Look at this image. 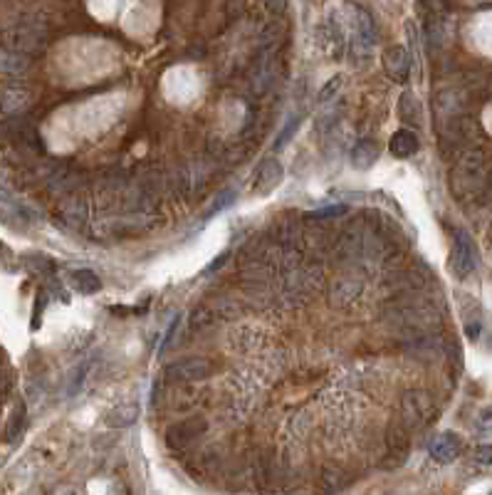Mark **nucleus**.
<instances>
[{
  "label": "nucleus",
  "instance_id": "f257e3e1",
  "mask_svg": "<svg viewBox=\"0 0 492 495\" xmlns=\"http://www.w3.org/2000/svg\"><path fill=\"white\" fill-rule=\"evenodd\" d=\"M386 322L404 329V332H411V334H416V337H421V334H428L440 327V314H438V309L430 302H425V300H411V302L399 300V302L386 309Z\"/></svg>",
  "mask_w": 492,
  "mask_h": 495
},
{
  "label": "nucleus",
  "instance_id": "f03ea898",
  "mask_svg": "<svg viewBox=\"0 0 492 495\" xmlns=\"http://www.w3.org/2000/svg\"><path fill=\"white\" fill-rule=\"evenodd\" d=\"M450 186L458 198H473L485 186V161L480 152H468L450 173Z\"/></svg>",
  "mask_w": 492,
  "mask_h": 495
},
{
  "label": "nucleus",
  "instance_id": "7ed1b4c3",
  "mask_svg": "<svg viewBox=\"0 0 492 495\" xmlns=\"http://www.w3.org/2000/svg\"><path fill=\"white\" fill-rule=\"evenodd\" d=\"M5 50H13V52H20V55H40L45 47H47V35L40 25H33V23H18V25H10L8 30L3 33L0 38Z\"/></svg>",
  "mask_w": 492,
  "mask_h": 495
},
{
  "label": "nucleus",
  "instance_id": "20e7f679",
  "mask_svg": "<svg viewBox=\"0 0 492 495\" xmlns=\"http://www.w3.org/2000/svg\"><path fill=\"white\" fill-rule=\"evenodd\" d=\"M401 421L404 428H425L435 416V404L430 399V394L421 392V389H411L401 399Z\"/></svg>",
  "mask_w": 492,
  "mask_h": 495
},
{
  "label": "nucleus",
  "instance_id": "39448f33",
  "mask_svg": "<svg viewBox=\"0 0 492 495\" xmlns=\"http://www.w3.org/2000/svg\"><path fill=\"white\" fill-rule=\"evenodd\" d=\"M346 13H349V23H351V33H354V45H356V55L359 57H369L376 47V23L371 18V13L366 8L356 3L346 5Z\"/></svg>",
  "mask_w": 492,
  "mask_h": 495
},
{
  "label": "nucleus",
  "instance_id": "423d86ee",
  "mask_svg": "<svg viewBox=\"0 0 492 495\" xmlns=\"http://www.w3.org/2000/svg\"><path fill=\"white\" fill-rule=\"evenodd\" d=\"M215 374V364L208 357H188L166 367V379L171 382H203Z\"/></svg>",
  "mask_w": 492,
  "mask_h": 495
},
{
  "label": "nucleus",
  "instance_id": "0eeeda50",
  "mask_svg": "<svg viewBox=\"0 0 492 495\" xmlns=\"http://www.w3.org/2000/svg\"><path fill=\"white\" fill-rule=\"evenodd\" d=\"M361 290H364V278L359 273H354V270H349V273H341L331 280L327 297L334 307H349L361 295Z\"/></svg>",
  "mask_w": 492,
  "mask_h": 495
},
{
  "label": "nucleus",
  "instance_id": "6e6552de",
  "mask_svg": "<svg viewBox=\"0 0 492 495\" xmlns=\"http://www.w3.org/2000/svg\"><path fill=\"white\" fill-rule=\"evenodd\" d=\"M478 265V250H475L473 238L465 231H458L455 236V246H453V255H450V268L458 278H468L470 273Z\"/></svg>",
  "mask_w": 492,
  "mask_h": 495
},
{
  "label": "nucleus",
  "instance_id": "1a4fd4ad",
  "mask_svg": "<svg viewBox=\"0 0 492 495\" xmlns=\"http://www.w3.org/2000/svg\"><path fill=\"white\" fill-rule=\"evenodd\" d=\"M35 102V92L25 84H8L0 87V114L3 117H18L28 112Z\"/></svg>",
  "mask_w": 492,
  "mask_h": 495
},
{
  "label": "nucleus",
  "instance_id": "9d476101",
  "mask_svg": "<svg viewBox=\"0 0 492 495\" xmlns=\"http://www.w3.org/2000/svg\"><path fill=\"white\" fill-rule=\"evenodd\" d=\"M205 431V421L200 416H190L183 421L173 423V426L166 431V443L171 448H188L195 438H200Z\"/></svg>",
  "mask_w": 492,
  "mask_h": 495
},
{
  "label": "nucleus",
  "instance_id": "9b49d317",
  "mask_svg": "<svg viewBox=\"0 0 492 495\" xmlns=\"http://www.w3.org/2000/svg\"><path fill=\"white\" fill-rule=\"evenodd\" d=\"M384 69L394 82L406 84L411 77V55L406 47L401 45H394L384 52Z\"/></svg>",
  "mask_w": 492,
  "mask_h": 495
},
{
  "label": "nucleus",
  "instance_id": "f8f14e48",
  "mask_svg": "<svg viewBox=\"0 0 492 495\" xmlns=\"http://www.w3.org/2000/svg\"><path fill=\"white\" fill-rule=\"evenodd\" d=\"M87 216H89L87 201L74 196V198L62 201V206H59V211H57V223L67 228V231H82L84 223H87Z\"/></svg>",
  "mask_w": 492,
  "mask_h": 495
},
{
  "label": "nucleus",
  "instance_id": "ddd939ff",
  "mask_svg": "<svg viewBox=\"0 0 492 495\" xmlns=\"http://www.w3.org/2000/svg\"><path fill=\"white\" fill-rule=\"evenodd\" d=\"M275 77H278V62L273 59V52H263V59L250 72V87L258 97H263L275 84Z\"/></svg>",
  "mask_w": 492,
  "mask_h": 495
},
{
  "label": "nucleus",
  "instance_id": "4468645a",
  "mask_svg": "<svg viewBox=\"0 0 492 495\" xmlns=\"http://www.w3.org/2000/svg\"><path fill=\"white\" fill-rule=\"evenodd\" d=\"M428 451H430V458H433V461L450 463V461H455L460 453V438L455 436L453 431H443L430 441Z\"/></svg>",
  "mask_w": 492,
  "mask_h": 495
},
{
  "label": "nucleus",
  "instance_id": "2eb2a0df",
  "mask_svg": "<svg viewBox=\"0 0 492 495\" xmlns=\"http://www.w3.org/2000/svg\"><path fill=\"white\" fill-rule=\"evenodd\" d=\"M282 176H285L282 164H280L278 159H265L263 166H260V171H258L255 191L263 193V196H268V193H273L275 188H278L280 183H282Z\"/></svg>",
  "mask_w": 492,
  "mask_h": 495
},
{
  "label": "nucleus",
  "instance_id": "dca6fc26",
  "mask_svg": "<svg viewBox=\"0 0 492 495\" xmlns=\"http://www.w3.org/2000/svg\"><path fill=\"white\" fill-rule=\"evenodd\" d=\"M418 147H421L418 137H416L411 129H399L389 142V152L394 154L396 159H411L418 152Z\"/></svg>",
  "mask_w": 492,
  "mask_h": 495
},
{
  "label": "nucleus",
  "instance_id": "f3484780",
  "mask_svg": "<svg viewBox=\"0 0 492 495\" xmlns=\"http://www.w3.org/2000/svg\"><path fill=\"white\" fill-rule=\"evenodd\" d=\"M379 161V144L374 139H361L356 142V147L351 149V164L356 169H371Z\"/></svg>",
  "mask_w": 492,
  "mask_h": 495
},
{
  "label": "nucleus",
  "instance_id": "a211bd4d",
  "mask_svg": "<svg viewBox=\"0 0 492 495\" xmlns=\"http://www.w3.org/2000/svg\"><path fill=\"white\" fill-rule=\"evenodd\" d=\"M33 67V57L30 55H20L13 50H0V74H25Z\"/></svg>",
  "mask_w": 492,
  "mask_h": 495
},
{
  "label": "nucleus",
  "instance_id": "6ab92c4d",
  "mask_svg": "<svg viewBox=\"0 0 492 495\" xmlns=\"http://www.w3.org/2000/svg\"><path fill=\"white\" fill-rule=\"evenodd\" d=\"M218 312H215V307L210 302L200 305V307L193 309V314H190L188 324H190V332H205V329L215 327L218 324Z\"/></svg>",
  "mask_w": 492,
  "mask_h": 495
},
{
  "label": "nucleus",
  "instance_id": "aec40b11",
  "mask_svg": "<svg viewBox=\"0 0 492 495\" xmlns=\"http://www.w3.org/2000/svg\"><path fill=\"white\" fill-rule=\"evenodd\" d=\"M137 419H139V406H137V404H122V406L112 409V411L107 414V426L127 428V426H132Z\"/></svg>",
  "mask_w": 492,
  "mask_h": 495
},
{
  "label": "nucleus",
  "instance_id": "412c9836",
  "mask_svg": "<svg viewBox=\"0 0 492 495\" xmlns=\"http://www.w3.org/2000/svg\"><path fill=\"white\" fill-rule=\"evenodd\" d=\"M69 283H72V288L77 290L79 295H94L102 290V280H99L97 273H92V270H74Z\"/></svg>",
  "mask_w": 492,
  "mask_h": 495
},
{
  "label": "nucleus",
  "instance_id": "4be33fe9",
  "mask_svg": "<svg viewBox=\"0 0 492 495\" xmlns=\"http://www.w3.org/2000/svg\"><path fill=\"white\" fill-rule=\"evenodd\" d=\"M47 186L52 193H69L79 186V173H74L72 169H62L47 178Z\"/></svg>",
  "mask_w": 492,
  "mask_h": 495
},
{
  "label": "nucleus",
  "instance_id": "5701e85b",
  "mask_svg": "<svg viewBox=\"0 0 492 495\" xmlns=\"http://www.w3.org/2000/svg\"><path fill=\"white\" fill-rule=\"evenodd\" d=\"M399 117L406 124H418L421 122V104L416 102V97L411 92H406L399 102Z\"/></svg>",
  "mask_w": 492,
  "mask_h": 495
},
{
  "label": "nucleus",
  "instance_id": "b1692460",
  "mask_svg": "<svg viewBox=\"0 0 492 495\" xmlns=\"http://www.w3.org/2000/svg\"><path fill=\"white\" fill-rule=\"evenodd\" d=\"M389 453L391 458H396L399 463H404V458L408 456V438H406V431L404 426L396 431V428H391L389 433Z\"/></svg>",
  "mask_w": 492,
  "mask_h": 495
},
{
  "label": "nucleus",
  "instance_id": "393cba45",
  "mask_svg": "<svg viewBox=\"0 0 492 495\" xmlns=\"http://www.w3.org/2000/svg\"><path fill=\"white\" fill-rule=\"evenodd\" d=\"M25 416H28V409H25V404H15L13 414H10V421H8V428H5V436H8V441H18V436L23 433L25 428Z\"/></svg>",
  "mask_w": 492,
  "mask_h": 495
},
{
  "label": "nucleus",
  "instance_id": "a878e982",
  "mask_svg": "<svg viewBox=\"0 0 492 495\" xmlns=\"http://www.w3.org/2000/svg\"><path fill=\"white\" fill-rule=\"evenodd\" d=\"M280 38H282V28L278 23L268 25V28L260 33V52H273L280 45Z\"/></svg>",
  "mask_w": 492,
  "mask_h": 495
},
{
  "label": "nucleus",
  "instance_id": "bb28decb",
  "mask_svg": "<svg viewBox=\"0 0 492 495\" xmlns=\"http://www.w3.org/2000/svg\"><path fill=\"white\" fill-rule=\"evenodd\" d=\"M341 82H344V79H341V74H334V77L329 79L327 84H324L322 89H319V97H317V102L319 104H327L331 97H334L336 92H339V87H341Z\"/></svg>",
  "mask_w": 492,
  "mask_h": 495
},
{
  "label": "nucleus",
  "instance_id": "cd10ccee",
  "mask_svg": "<svg viewBox=\"0 0 492 495\" xmlns=\"http://www.w3.org/2000/svg\"><path fill=\"white\" fill-rule=\"evenodd\" d=\"M344 213H346V206H331V208H322V211L307 213V218H314V221H324V218H336V216H344Z\"/></svg>",
  "mask_w": 492,
  "mask_h": 495
},
{
  "label": "nucleus",
  "instance_id": "c85d7f7f",
  "mask_svg": "<svg viewBox=\"0 0 492 495\" xmlns=\"http://www.w3.org/2000/svg\"><path fill=\"white\" fill-rule=\"evenodd\" d=\"M287 5H290V0H265V10H268L270 15H275V18L287 13Z\"/></svg>",
  "mask_w": 492,
  "mask_h": 495
},
{
  "label": "nucleus",
  "instance_id": "c756f323",
  "mask_svg": "<svg viewBox=\"0 0 492 495\" xmlns=\"http://www.w3.org/2000/svg\"><path fill=\"white\" fill-rule=\"evenodd\" d=\"M297 127H299V119H292V122H290L287 127L282 129V134H280V137H278V142H275V149H282L285 144H287V139L292 137V132H294V129H297Z\"/></svg>",
  "mask_w": 492,
  "mask_h": 495
},
{
  "label": "nucleus",
  "instance_id": "7c9ffc66",
  "mask_svg": "<svg viewBox=\"0 0 492 495\" xmlns=\"http://www.w3.org/2000/svg\"><path fill=\"white\" fill-rule=\"evenodd\" d=\"M233 198H235V193H233V191H225L223 196H218V203H215L213 211H210L208 216H215V213H218V211H223V208H228L230 203H233Z\"/></svg>",
  "mask_w": 492,
  "mask_h": 495
},
{
  "label": "nucleus",
  "instance_id": "2f4dec72",
  "mask_svg": "<svg viewBox=\"0 0 492 495\" xmlns=\"http://www.w3.org/2000/svg\"><path fill=\"white\" fill-rule=\"evenodd\" d=\"M475 461L483 463V466H490V463H492V446H478V448H475Z\"/></svg>",
  "mask_w": 492,
  "mask_h": 495
},
{
  "label": "nucleus",
  "instance_id": "473e14b6",
  "mask_svg": "<svg viewBox=\"0 0 492 495\" xmlns=\"http://www.w3.org/2000/svg\"><path fill=\"white\" fill-rule=\"evenodd\" d=\"M10 387H13V379H10V372L5 367H0V399L8 397Z\"/></svg>",
  "mask_w": 492,
  "mask_h": 495
},
{
  "label": "nucleus",
  "instance_id": "72a5a7b5",
  "mask_svg": "<svg viewBox=\"0 0 492 495\" xmlns=\"http://www.w3.org/2000/svg\"><path fill=\"white\" fill-rule=\"evenodd\" d=\"M478 334H480V324H478V322L468 324V337H470V339H478Z\"/></svg>",
  "mask_w": 492,
  "mask_h": 495
}]
</instances>
